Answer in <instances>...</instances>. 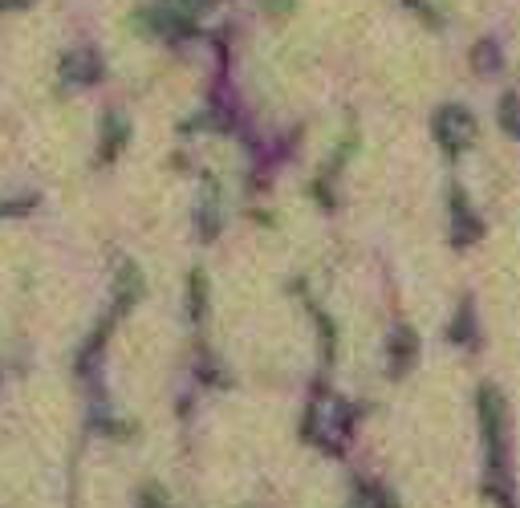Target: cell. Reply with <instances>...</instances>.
Returning <instances> with one entry per match:
<instances>
[{
  "label": "cell",
  "instance_id": "obj_1",
  "mask_svg": "<svg viewBox=\"0 0 520 508\" xmlns=\"http://www.w3.org/2000/svg\"><path fill=\"white\" fill-rule=\"evenodd\" d=\"M435 131H439V139H443V147H447V151H455V147H468V139H472V118H468V110H455V106H447V110L435 118Z\"/></svg>",
  "mask_w": 520,
  "mask_h": 508
},
{
  "label": "cell",
  "instance_id": "obj_2",
  "mask_svg": "<svg viewBox=\"0 0 520 508\" xmlns=\"http://www.w3.org/2000/svg\"><path fill=\"white\" fill-rule=\"evenodd\" d=\"M61 74L74 78V82H94V78L102 74V57H98V49H90V45L70 49V53L61 57Z\"/></svg>",
  "mask_w": 520,
  "mask_h": 508
},
{
  "label": "cell",
  "instance_id": "obj_3",
  "mask_svg": "<svg viewBox=\"0 0 520 508\" xmlns=\"http://www.w3.org/2000/svg\"><path fill=\"white\" fill-rule=\"evenodd\" d=\"M21 5H29V0H0V9H21Z\"/></svg>",
  "mask_w": 520,
  "mask_h": 508
}]
</instances>
